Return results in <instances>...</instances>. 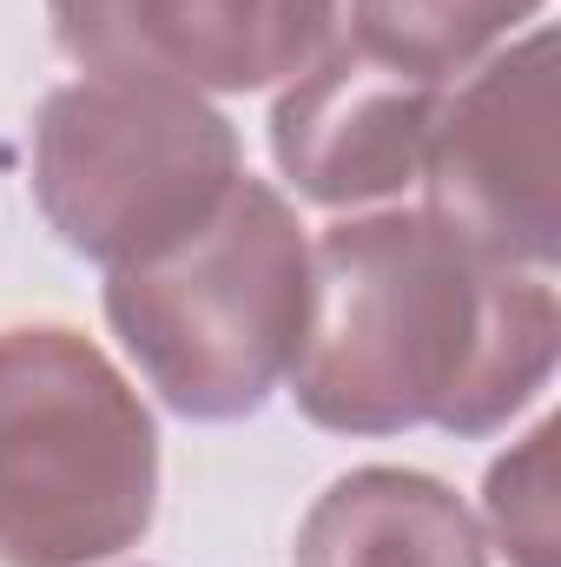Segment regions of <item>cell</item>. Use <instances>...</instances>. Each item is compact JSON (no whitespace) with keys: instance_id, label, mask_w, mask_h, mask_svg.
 <instances>
[{"instance_id":"obj_4","label":"cell","mask_w":561,"mask_h":567,"mask_svg":"<svg viewBox=\"0 0 561 567\" xmlns=\"http://www.w3.org/2000/svg\"><path fill=\"white\" fill-rule=\"evenodd\" d=\"M245 178L218 106L159 80H73L33 113V205L53 238L106 271L192 238Z\"/></svg>"},{"instance_id":"obj_2","label":"cell","mask_w":561,"mask_h":567,"mask_svg":"<svg viewBox=\"0 0 561 567\" xmlns=\"http://www.w3.org/2000/svg\"><path fill=\"white\" fill-rule=\"evenodd\" d=\"M304 297L310 238L245 172L192 238L106 271V323L165 410L185 423H245L290 377Z\"/></svg>"},{"instance_id":"obj_1","label":"cell","mask_w":561,"mask_h":567,"mask_svg":"<svg viewBox=\"0 0 561 567\" xmlns=\"http://www.w3.org/2000/svg\"><path fill=\"white\" fill-rule=\"evenodd\" d=\"M549 271L482 258L429 212L344 218L310 245L297 410L330 435H496L555 377Z\"/></svg>"},{"instance_id":"obj_6","label":"cell","mask_w":561,"mask_h":567,"mask_svg":"<svg viewBox=\"0 0 561 567\" xmlns=\"http://www.w3.org/2000/svg\"><path fill=\"white\" fill-rule=\"evenodd\" d=\"M53 40L100 80L265 93L337 40V0H47Z\"/></svg>"},{"instance_id":"obj_7","label":"cell","mask_w":561,"mask_h":567,"mask_svg":"<svg viewBox=\"0 0 561 567\" xmlns=\"http://www.w3.org/2000/svg\"><path fill=\"white\" fill-rule=\"evenodd\" d=\"M436 106V80L370 53L364 40H330L304 73L284 80L272 106V158L310 205H384L417 185Z\"/></svg>"},{"instance_id":"obj_3","label":"cell","mask_w":561,"mask_h":567,"mask_svg":"<svg viewBox=\"0 0 561 567\" xmlns=\"http://www.w3.org/2000/svg\"><path fill=\"white\" fill-rule=\"evenodd\" d=\"M159 515V429L67 323L0 330V567H93Z\"/></svg>"},{"instance_id":"obj_5","label":"cell","mask_w":561,"mask_h":567,"mask_svg":"<svg viewBox=\"0 0 561 567\" xmlns=\"http://www.w3.org/2000/svg\"><path fill=\"white\" fill-rule=\"evenodd\" d=\"M417 185L429 218H442L482 258L516 271H555V33L536 27L516 47H496L482 66L442 86L429 120Z\"/></svg>"},{"instance_id":"obj_9","label":"cell","mask_w":561,"mask_h":567,"mask_svg":"<svg viewBox=\"0 0 561 567\" xmlns=\"http://www.w3.org/2000/svg\"><path fill=\"white\" fill-rule=\"evenodd\" d=\"M542 7L549 0H350V20H357L350 40L449 86L469 66H482Z\"/></svg>"},{"instance_id":"obj_8","label":"cell","mask_w":561,"mask_h":567,"mask_svg":"<svg viewBox=\"0 0 561 567\" xmlns=\"http://www.w3.org/2000/svg\"><path fill=\"white\" fill-rule=\"evenodd\" d=\"M297 567H489V535L449 482L377 462L310 502Z\"/></svg>"},{"instance_id":"obj_10","label":"cell","mask_w":561,"mask_h":567,"mask_svg":"<svg viewBox=\"0 0 561 567\" xmlns=\"http://www.w3.org/2000/svg\"><path fill=\"white\" fill-rule=\"evenodd\" d=\"M555 416L536 423L496 468L482 488V515L496 548L509 555V567H555Z\"/></svg>"}]
</instances>
